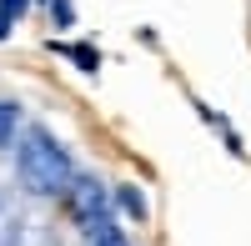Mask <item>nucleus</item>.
<instances>
[{"mask_svg":"<svg viewBox=\"0 0 251 246\" xmlns=\"http://www.w3.org/2000/svg\"><path fill=\"white\" fill-rule=\"evenodd\" d=\"M20 10H25V0H0V40L10 35V25L20 20Z\"/></svg>","mask_w":251,"mask_h":246,"instance_id":"obj_5","label":"nucleus"},{"mask_svg":"<svg viewBox=\"0 0 251 246\" xmlns=\"http://www.w3.org/2000/svg\"><path fill=\"white\" fill-rule=\"evenodd\" d=\"M50 15L60 20V25H71V20H75V15H71V0H50Z\"/></svg>","mask_w":251,"mask_h":246,"instance_id":"obj_7","label":"nucleus"},{"mask_svg":"<svg viewBox=\"0 0 251 246\" xmlns=\"http://www.w3.org/2000/svg\"><path fill=\"white\" fill-rule=\"evenodd\" d=\"M116 206H126L136 221L146 216V201H141V191H136V186H121V191H116Z\"/></svg>","mask_w":251,"mask_h":246,"instance_id":"obj_4","label":"nucleus"},{"mask_svg":"<svg viewBox=\"0 0 251 246\" xmlns=\"http://www.w3.org/2000/svg\"><path fill=\"white\" fill-rule=\"evenodd\" d=\"M20 176H25V186L40 191V196H60L75 181L71 156L60 151L50 136H40V131H30L25 141H20Z\"/></svg>","mask_w":251,"mask_h":246,"instance_id":"obj_1","label":"nucleus"},{"mask_svg":"<svg viewBox=\"0 0 251 246\" xmlns=\"http://www.w3.org/2000/svg\"><path fill=\"white\" fill-rule=\"evenodd\" d=\"M15 121H20V116H15V106H5V100H0V146L15 136Z\"/></svg>","mask_w":251,"mask_h":246,"instance_id":"obj_6","label":"nucleus"},{"mask_svg":"<svg viewBox=\"0 0 251 246\" xmlns=\"http://www.w3.org/2000/svg\"><path fill=\"white\" fill-rule=\"evenodd\" d=\"M66 196H71V211L80 216V226H91L96 216H106V211H111V206H106V191H100L96 181H71Z\"/></svg>","mask_w":251,"mask_h":246,"instance_id":"obj_2","label":"nucleus"},{"mask_svg":"<svg viewBox=\"0 0 251 246\" xmlns=\"http://www.w3.org/2000/svg\"><path fill=\"white\" fill-rule=\"evenodd\" d=\"M60 55H71L80 71H96V66H100V55H96L91 46H60Z\"/></svg>","mask_w":251,"mask_h":246,"instance_id":"obj_3","label":"nucleus"}]
</instances>
